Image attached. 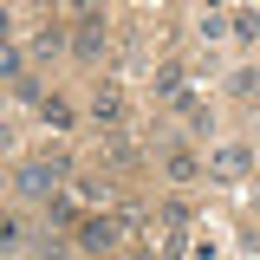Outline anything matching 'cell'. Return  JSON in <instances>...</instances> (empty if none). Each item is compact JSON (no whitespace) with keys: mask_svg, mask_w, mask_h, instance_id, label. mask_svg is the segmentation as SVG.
<instances>
[{"mask_svg":"<svg viewBox=\"0 0 260 260\" xmlns=\"http://www.w3.org/2000/svg\"><path fill=\"white\" fill-rule=\"evenodd\" d=\"M59 182H65V156H32V162H20V176H13V189L32 195V202H52Z\"/></svg>","mask_w":260,"mask_h":260,"instance_id":"obj_1","label":"cell"},{"mask_svg":"<svg viewBox=\"0 0 260 260\" xmlns=\"http://www.w3.org/2000/svg\"><path fill=\"white\" fill-rule=\"evenodd\" d=\"M247 176H254V150L247 143H221L208 156V182H247Z\"/></svg>","mask_w":260,"mask_h":260,"instance_id":"obj_2","label":"cell"},{"mask_svg":"<svg viewBox=\"0 0 260 260\" xmlns=\"http://www.w3.org/2000/svg\"><path fill=\"white\" fill-rule=\"evenodd\" d=\"M117 234H124V215H91V221H78V247L104 254V247H117Z\"/></svg>","mask_w":260,"mask_h":260,"instance_id":"obj_3","label":"cell"},{"mask_svg":"<svg viewBox=\"0 0 260 260\" xmlns=\"http://www.w3.org/2000/svg\"><path fill=\"white\" fill-rule=\"evenodd\" d=\"M104 46H111L104 20H98V13H85V20H78V32H72V52H78V59H104Z\"/></svg>","mask_w":260,"mask_h":260,"instance_id":"obj_4","label":"cell"},{"mask_svg":"<svg viewBox=\"0 0 260 260\" xmlns=\"http://www.w3.org/2000/svg\"><path fill=\"white\" fill-rule=\"evenodd\" d=\"M182 78H189L182 65H176V59H162V65H156V78H150V85H156V98H169V104H176V98H182Z\"/></svg>","mask_w":260,"mask_h":260,"instance_id":"obj_5","label":"cell"},{"mask_svg":"<svg viewBox=\"0 0 260 260\" xmlns=\"http://www.w3.org/2000/svg\"><path fill=\"white\" fill-rule=\"evenodd\" d=\"M91 117H98V124H117V117H124V91H117V85H104V91L91 98Z\"/></svg>","mask_w":260,"mask_h":260,"instance_id":"obj_6","label":"cell"},{"mask_svg":"<svg viewBox=\"0 0 260 260\" xmlns=\"http://www.w3.org/2000/svg\"><path fill=\"white\" fill-rule=\"evenodd\" d=\"M39 117H46V130H72V117H78V111H72L65 98H39Z\"/></svg>","mask_w":260,"mask_h":260,"instance_id":"obj_7","label":"cell"},{"mask_svg":"<svg viewBox=\"0 0 260 260\" xmlns=\"http://www.w3.org/2000/svg\"><path fill=\"white\" fill-rule=\"evenodd\" d=\"M162 169H169V182H195V176H202V162H195L189 150H169V156H162Z\"/></svg>","mask_w":260,"mask_h":260,"instance_id":"obj_8","label":"cell"},{"mask_svg":"<svg viewBox=\"0 0 260 260\" xmlns=\"http://www.w3.org/2000/svg\"><path fill=\"white\" fill-rule=\"evenodd\" d=\"M228 85H234V98H247V104H254V98H260V65H241V72H228Z\"/></svg>","mask_w":260,"mask_h":260,"instance_id":"obj_9","label":"cell"},{"mask_svg":"<svg viewBox=\"0 0 260 260\" xmlns=\"http://www.w3.org/2000/svg\"><path fill=\"white\" fill-rule=\"evenodd\" d=\"M20 72H26V52L13 39H0V78H20Z\"/></svg>","mask_w":260,"mask_h":260,"instance_id":"obj_10","label":"cell"},{"mask_svg":"<svg viewBox=\"0 0 260 260\" xmlns=\"http://www.w3.org/2000/svg\"><path fill=\"white\" fill-rule=\"evenodd\" d=\"M65 46H72V39H65L59 26H46L39 39H32V59H52V52H65Z\"/></svg>","mask_w":260,"mask_h":260,"instance_id":"obj_11","label":"cell"},{"mask_svg":"<svg viewBox=\"0 0 260 260\" xmlns=\"http://www.w3.org/2000/svg\"><path fill=\"white\" fill-rule=\"evenodd\" d=\"M228 26L241 32V39H260V13H254V7H247V13H234V20H228Z\"/></svg>","mask_w":260,"mask_h":260,"instance_id":"obj_12","label":"cell"},{"mask_svg":"<svg viewBox=\"0 0 260 260\" xmlns=\"http://www.w3.org/2000/svg\"><path fill=\"white\" fill-rule=\"evenodd\" d=\"M13 91L26 98V104H39V98H46V85H39V78H32V72H20V78H13Z\"/></svg>","mask_w":260,"mask_h":260,"instance_id":"obj_13","label":"cell"},{"mask_svg":"<svg viewBox=\"0 0 260 260\" xmlns=\"http://www.w3.org/2000/svg\"><path fill=\"white\" fill-rule=\"evenodd\" d=\"M0 247H20V221H13L7 208H0Z\"/></svg>","mask_w":260,"mask_h":260,"instance_id":"obj_14","label":"cell"},{"mask_svg":"<svg viewBox=\"0 0 260 260\" xmlns=\"http://www.w3.org/2000/svg\"><path fill=\"white\" fill-rule=\"evenodd\" d=\"M221 32H234V26H228V20H221V13H208V20H202V39H208V46H215Z\"/></svg>","mask_w":260,"mask_h":260,"instance_id":"obj_15","label":"cell"},{"mask_svg":"<svg viewBox=\"0 0 260 260\" xmlns=\"http://www.w3.org/2000/svg\"><path fill=\"white\" fill-rule=\"evenodd\" d=\"M0 39H13V13L7 7H0Z\"/></svg>","mask_w":260,"mask_h":260,"instance_id":"obj_16","label":"cell"},{"mask_svg":"<svg viewBox=\"0 0 260 260\" xmlns=\"http://www.w3.org/2000/svg\"><path fill=\"white\" fill-rule=\"evenodd\" d=\"M0 150H13V130H7V124H0Z\"/></svg>","mask_w":260,"mask_h":260,"instance_id":"obj_17","label":"cell"}]
</instances>
